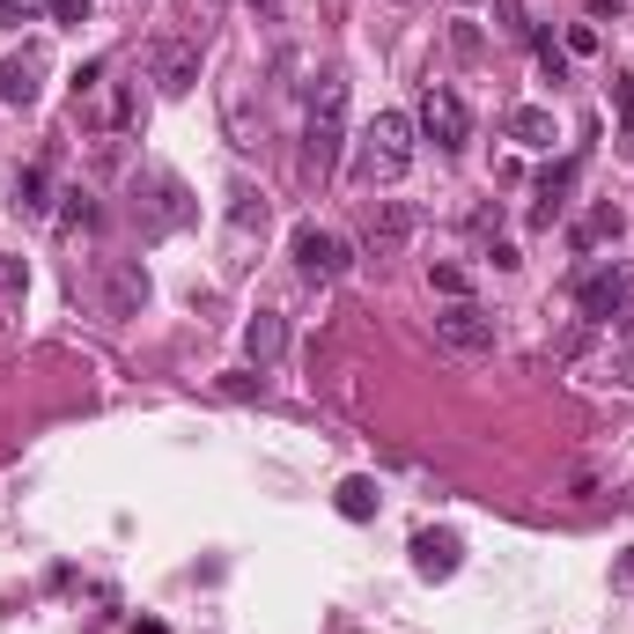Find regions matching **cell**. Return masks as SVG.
I'll return each mask as SVG.
<instances>
[{
    "instance_id": "2",
    "label": "cell",
    "mask_w": 634,
    "mask_h": 634,
    "mask_svg": "<svg viewBox=\"0 0 634 634\" xmlns=\"http://www.w3.org/2000/svg\"><path fill=\"white\" fill-rule=\"evenodd\" d=\"M354 171L369 177V185H391V177H406L414 171V119L406 111H376L362 133V163Z\"/></svg>"
},
{
    "instance_id": "5",
    "label": "cell",
    "mask_w": 634,
    "mask_h": 634,
    "mask_svg": "<svg viewBox=\"0 0 634 634\" xmlns=\"http://www.w3.org/2000/svg\"><path fill=\"white\" fill-rule=\"evenodd\" d=\"M288 259H295L303 281H340L347 273V244L332 237V229H317V221H303V229L288 237Z\"/></svg>"
},
{
    "instance_id": "11",
    "label": "cell",
    "mask_w": 634,
    "mask_h": 634,
    "mask_svg": "<svg viewBox=\"0 0 634 634\" xmlns=\"http://www.w3.org/2000/svg\"><path fill=\"white\" fill-rule=\"evenodd\" d=\"M458 561H464L458 532H420V538H414V568L428 576V583H450V576H458Z\"/></svg>"
},
{
    "instance_id": "13",
    "label": "cell",
    "mask_w": 634,
    "mask_h": 634,
    "mask_svg": "<svg viewBox=\"0 0 634 634\" xmlns=\"http://www.w3.org/2000/svg\"><path fill=\"white\" fill-rule=\"evenodd\" d=\"M502 133H510L516 147H554V111H546V103H516L510 119H502Z\"/></svg>"
},
{
    "instance_id": "26",
    "label": "cell",
    "mask_w": 634,
    "mask_h": 634,
    "mask_svg": "<svg viewBox=\"0 0 634 634\" xmlns=\"http://www.w3.org/2000/svg\"><path fill=\"white\" fill-rule=\"evenodd\" d=\"M221 391H229V398H259V376H251V369H229Z\"/></svg>"
},
{
    "instance_id": "8",
    "label": "cell",
    "mask_w": 634,
    "mask_h": 634,
    "mask_svg": "<svg viewBox=\"0 0 634 634\" xmlns=\"http://www.w3.org/2000/svg\"><path fill=\"white\" fill-rule=\"evenodd\" d=\"M414 207H406V199H369V221H362V237H369V251H376V259H391V251H406L414 244Z\"/></svg>"
},
{
    "instance_id": "28",
    "label": "cell",
    "mask_w": 634,
    "mask_h": 634,
    "mask_svg": "<svg viewBox=\"0 0 634 634\" xmlns=\"http://www.w3.org/2000/svg\"><path fill=\"white\" fill-rule=\"evenodd\" d=\"M620 376H634V325L620 332Z\"/></svg>"
},
{
    "instance_id": "9",
    "label": "cell",
    "mask_w": 634,
    "mask_h": 634,
    "mask_svg": "<svg viewBox=\"0 0 634 634\" xmlns=\"http://www.w3.org/2000/svg\"><path fill=\"white\" fill-rule=\"evenodd\" d=\"M576 303H583V317H598V325H612V317H627V303H634V273H627V266H605V273H590L583 288H576Z\"/></svg>"
},
{
    "instance_id": "17",
    "label": "cell",
    "mask_w": 634,
    "mask_h": 634,
    "mask_svg": "<svg viewBox=\"0 0 634 634\" xmlns=\"http://www.w3.org/2000/svg\"><path fill=\"white\" fill-rule=\"evenodd\" d=\"M340 516L347 524H369V516H376V480H362V472L340 480Z\"/></svg>"
},
{
    "instance_id": "20",
    "label": "cell",
    "mask_w": 634,
    "mask_h": 634,
    "mask_svg": "<svg viewBox=\"0 0 634 634\" xmlns=\"http://www.w3.org/2000/svg\"><path fill=\"white\" fill-rule=\"evenodd\" d=\"M532 45H538V67H546V81H568V52L554 45V37H538V30H532Z\"/></svg>"
},
{
    "instance_id": "19",
    "label": "cell",
    "mask_w": 634,
    "mask_h": 634,
    "mask_svg": "<svg viewBox=\"0 0 634 634\" xmlns=\"http://www.w3.org/2000/svg\"><path fill=\"white\" fill-rule=\"evenodd\" d=\"M45 207H52V185H45V171L30 163V171L15 177V215H45Z\"/></svg>"
},
{
    "instance_id": "3",
    "label": "cell",
    "mask_w": 634,
    "mask_h": 634,
    "mask_svg": "<svg viewBox=\"0 0 634 634\" xmlns=\"http://www.w3.org/2000/svg\"><path fill=\"white\" fill-rule=\"evenodd\" d=\"M420 133H428L442 155H458V147L472 141V111H464V97L450 81H428V89H420Z\"/></svg>"
},
{
    "instance_id": "21",
    "label": "cell",
    "mask_w": 634,
    "mask_h": 634,
    "mask_svg": "<svg viewBox=\"0 0 634 634\" xmlns=\"http://www.w3.org/2000/svg\"><path fill=\"white\" fill-rule=\"evenodd\" d=\"M612 111H620V125L634 133V74H612Z\"/></svg>"
},
{
    "instance_id": "18",
    "label": "cell",
    "mask_w": 634,
    "mask_h": 634,
    "mask_svg": "<svg viewBox=\"0 0 634 634\" xmlns=\"http://www.w3.org/2000/svg\"><path fill=\"white\" fill-rule=\"evenodd\" d=\"M229 229H244V237H251V229H266V199L251 193V185L229 193Z\"/></svg>"
},
{
    "instance_id": "15",
    "label": "cell",
    "mask_w": 634,
    "mask_h": 634,
    "mask_svg": "<svg viewBox=\"0 0 634 634\" xmlns=\"http://www.w3.org/2000/svg\"><path fill=\"white\" fill-rule=\"evenodd\" d=\"M244 347H251V362H273V354L288 347V325H281L273 310H259V317L244 325Z\"/></svg>"
},
{
    "instance_id": "27",
    "label": "cell",
    "mask_w": 634,
    "mask_h": 634,
    "mask_svg": "<svg viewBox=\"0 0 634 634\" xmlns=\"http://www.w3.org/2000/svg\"><path fill=\"white\" fill-rule=\"evenodd\" d=\"M52 15H59V23H89V0H45Z\"/></svg>"
},
{
    "instance_id": "16",
    "label": "cell",
    "mask_w": 634,
    "mask_h": 634,
    "mask_svg": "<svg viewBox=\"0 0 634 634\" xmlns=\"http://www.w3.org/2000/svg\"><path fill=\"white\" fill-rule=\"evenodd\" d=\"M0 103H37V67L30 59H0Z\"/></svg>"
},
{
    "instance_id": "22",
    "label": "cell",
    "mask_w": 634,
    "mask_h": 634,
    "mask_svg": "<svg viewBox=\"0 0 634 634\" xmlns=\"http://www.w3.org/2000/svg\"><path fill=\"white\" fill-rule=\"evenodd\" d=\"M428 281H436V295H450V303H464V273H458V266H428Z\"/></svg>"
},
{
    "instance_id": "23",
    "label": "cell",
    "mask_w": 634,
    "mask_h": 634,
    "mask_svg": "<svg viewBox=\"0 0 634 634\" xmlns=\"http://www.w3.org/2000/svg\"><path fill=\"white\" fill-rule=\"evenodd\" d=\"M30 288V266L23 259H0V295H23Z\"/></svg>"
},
{
    "instance_id": "24",
    "label": "cell",
    "mask_w": 634,
    "mask_h": 634,
    "mask_svg": "<svg viewBox=\"0 0 634 634\" xmlns=\"http://www.w3.org/2000/svg\"><path fill=\"white\" fill-rule=\"evenodd\" d=\"M67 221H74V229H97V199H89V193H67Z\"/></svg>"
},
{
    "instance_id": "14",
    "label": "cell",
    "mask_w": 634,
    "mask_h": 634,
    "mask_svg": "<svg viewBox=\"0 0 634 634\" xmlns=\"http://www.w3.org/2000/svg\"><path fill=\"white\" fill-rule=\"evenodd\" d=\"M568 185H576V163H561V171H546L538 177V207H532V229H554L568 207Z\"/></svg>"
},
{
    "instance_id": "10",
    "label": "cell",
    "mask_w": 634,
    "mask_h": 634,
    "mask_svg": "<svg viewBox=\"0 0 634 634\" xmlns=\"http://www.w3.org/2000/svg\"><path fill=\"white\" fill-rule=\"evenodd\" d=\"M141 303H147L141 259H111L103 266V317H141Z\"/></svg>"
},
{
    "instance_id": "12",
    "label": "cell",
    "mask_w": 634,
    "mask_h": 634,
    "mask_svg": "<svg viewBox=\"0 0 634 634\" xmlns=\"http://www.w3.org/2000/svg\"><path fill=\"white\" fill-rule=\"evenodd\" d=\"M620 229H627V215H620L612 199H598V207H590V215L576 221V229H568V244H576V251H598V244H612Z\"/></svg>"
},
{
    "instance_id": "7",
    "label": "cell",
    "mask_w": 634,
    "mask_h": 634,
    "mask_svg": "<svg viewBox=\"0 0 634 634\" xmlns=\"http://www.w3.org/2000/svg\"><path fill=\"white\" fill-rule=\"evenodd\" d=\"M193 221V193L177 185L171 171L147 177V199H141V237H171V229H185Z\"/></svg>"
},
{
    "instance_id": "1",
    "label": "cell",
    "mask_w": 634,
    "mask_h": 634,
    "mask_svg": "<svg viewBox=\"0 0 634 634\" xmlns=\"http://www.w3.org/2000/svg\"><path fill=\"white\" fill-rule=\"evenodd\" d=\"M340 147H347V74H317L310 119H303V163L317 177H332L340 171Z\"/></svg>"
},
{
    "instance_id": "4",
    "label": "cell",
    "mask_w": 634,
    "mask_h": 634,
    "mask_svg": "<svg viewBox=\"0 0 634 634\" xmlns=\"http://www.w3.org/2000/svg\"><path fill=\"white\" fill-rule=\"evenodd\" d=\"M436 340L450 347V354H494V340H502V325H494V310H480V303L464 295V303H450V310H436Z\"/></svg>"
},
{
    "instance_id": "29",
    "label": "cell",
    "mask_w": 634,
    "mask_h": 634,
    "mask_svg": "<svg viewBox=\"0 0 634 634\" xmlns=\"http://www.w3.org/2000/svg\"><path fill=\"white\" fill-rule=\"evenodd\" d=\"M133 634H171V627H163V620H133Z\"/></svg>"
},
{
    "instance_id": "25",
    "label": "cell",
    "mask_w": 634,
    "mask_h": 634,
    "mask_svg": "<svg viewBox=\"0 0 634 634\" xmlns=\"http://www.w3.org/2000/svg\"><path fill=\"white\" fill-rule=\"evenodd\" d=\"M37 15V0H0V30H23Z\"/></svg>"
},
{
    "instance_id": "6",
    "label": "cell",
    "mask_w": 634,
    "mask_h": 634,
    "mask_svg": "<svg viewBox=\"0 0 634 634\" xmlns=\"http://www.w3.org/2000/svg\"><path fill=\"white\" fill-rule=\"evenodd\" d=\"M147 81H155L163 97H193V81H199V45H193V37H163V45L147 52Z\"/></svg>"
}]
</instances>
